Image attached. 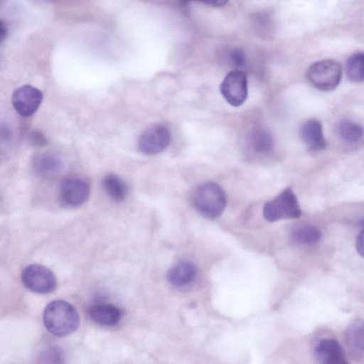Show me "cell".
I'll return each instance as SVG.
<instances>
[{"label":"cell","mask_w":364,"mask_h":364,"mask_svg":"<svg viewBox=\"0 0 364 364\" xmlns=\"http://www.w3.org/2000/svg\"><path fill=\"white\" fill-rule=\"evenodd\" d=\"M220 90L230 105L233 107L242 105L247 97L246 75L241 70L230 72L222 82Z\"/></svg>","instance_id":"obj_7"},{"label":"cell","mask_w":364,"mask_h":364,"mask_svg":"<svg viewBox=\"0 0 364 364\" xmlns=\"http://www.w3.org/2000/svg\"><path fill=\"white\" fill-rule=\"evenodd\" d=\"M301 136L308 148L313 151L323 150L326 146L322 126L316 119H309L302 125Z\"/></svg>","instance_id":"obj_13"},{"label":"cell","mask_w":364,"mask_h":364,"mask_svg":"<svg viewBox=\"0 0 364 364\" xmlns=\"http://www.w3.org/2000/svg\"><path fill=\"white\" fill-rule=\"evenodd\" d=\"M228 57L230 63L235 67L242 66L245 63V52L240 48H235L231 50Z\"/></svg>","instance_id":"obj_21"},{"label":"cell","mask_w":364,"mask_h":364,"mask_svg":"<svg viewBox=\"0 0 364 364\" xmlns=\"http://www.w3.org/2000/svg\"><path fill=\"white\" fill-rule=\"evenodd\" d=\"M183 1H190V0H183Z\"/></svg>","instance_id":"obj_26"},{"label":"cell","mask_w":364,"mask_h":364,"mask_svg":"<svg viewBox=\"0 0 364 364\" xmlns=\"http://www.w3.org/2000/svg\"><path fill=\"white\" fill-rule=\"evenodd\" d=\"M43 323L47 331L57 337L73 333L78 327L80 318L75 308L63 300H54L44 309Z\"/></svg>","instance_id":"obj_1"},{"label":"cell","mask_w":364,"mask_h":364,"mask_svg":"<svg viewBox=\"0 0 364 364\" xmlns=\"http://www.w3.org/2000/svg\"><path fill=\"white\" fill-rule=\"evenodd\" d=\"M122 315L120 309L110 304H95L88 309V316L91 321L103 326L117 325L122 319Z\"/></svg>","instance_id":"obj_11"},{"label":"cell","mask_w":364,"mask_h":364,"mask_svg":"<svg viewBox=\"0 0 364 364\" xmlns=\"http://www.w3.org/2000/svg\"><path fill=\"white\" fill-rule=\"evenodd\" d=\"M90 192V184L85 179L77 176L68 177L60 183L59 200L64 206L79 207L86 202Z\"/></svg>","instance_id":"obj_6"},{"label":"cell","mask_w":364,"mask_h":364,"mask_svg":"<svg viewBox=\"0 0 364 364\" xmlns=\"http://www.w3.org/2000/svg\"><path fill=\"white\" fill-rule=\"evenodd\" d=\"M336 132L342 140L350 144L358 142L364 134L362 126L348 119L338 122Z\"/></svg>","instance_id":"obj_16"},{"label":"cell","mask_w":364,"mask_h":364,"mask_svg":"<svg viewBox=\"0 0 364 364\" xmlns=\"http://www.w3.org/2000/svg\"><path fill=\"white\" fill-rule=\"evenodd\" d=\"M8 33V30L6 25L4 23V22L1 21V26H0V41L1 43H2L5 38H6Z\"/></svg>","instance_id":"obj_25"},{"label":"cell","mask_w":364,"mask_h":364,"mask_svg":"<svg viewBox=\"0 0 364 364\" xmlns=\"http://www.w3.org/2000/svg\"><path fill=\"white\" fill-rule=\"evenodd\" d=\"M301 214L298 200L289 188H285L275 198L265 203L263 207V215L269 222L297 218Z\"/></svg>","instance_id":"obj_4"},{"label":"cell","mask_w":364,"mask_h":364,"mask_svg":"<svg viewBox=\"0 0 364 364\" xmlns=\"http://www.w3.org/2000/svg\"><path fill=\"white\" fill-rule=\"evenodd\" d=\"M21 278L26 288L39 294L53 291L57 284L53 272L48 267L38 264L26 266L22 271Z\"/></svg>","instance_id":"obj_5"},{"label":"cell","mask_w":364,"mask_h":364,"mask_svg":"<svg viewBox=\"0 0 364 364\" xmlns=\"http://www.w3.org/2000/svg\"><path fill=\"white\" fill-rule=\"evenodd\" d=\"M346 338L355 351L364 354V318L353 322L347 330Z\"/></svg>","instance_id":"obj_18"},{"label":"cell","mask_w":364,"mask_h":364,"mask_svg":"<svg viewBox=\"0 0 364 364\" xmlns=\"http://www.w3.org/2000/svg\"><path fill=\"white\" fill-rule=\"evenodd\" d=\"M196 267L188 261H181L171 267L167 272L168 282L174 287H183L192 282L196 276Z\"/></svg>","instance_id":"obj_14"},{"label":"cell","mask_w":364,"mask_h":364,"mask_svg":"<svg viewBox=\"0 0 364 364\" xmlns=\"http://www.w3.org/2000/svg\"><path fill=\"white\" fill-rule=\"evenodd\" d=\"M102 187L107 196L117 202L123 200L128 194L126 183L114 174H108L104 177Z\"/></svg>","instance_id":"obj_15"},{"label":"cell","mask_w":364,"mask_h":364,"mask_svg":"<svg viewBox=\"0 0 364 364\" xmlns=\"http://www.w3.org/2000/svg\"><path fill=\"white\" fill-rule=\"evenodd\" d=\"M171 141L168 129L161 124L145 129L138 139L139 150L146 155H154L164 150Z\"/></svg>","instance_id":"obj_8"},{"label":"cell","mask_w":364,"mask_h":364,"mask_svg":"<svg viewBox=\"0 0 364 364\" xmlns=\"http://www.w3.org/2000/svg\"><path fill=\"white\" fill-rule=\"evenodd\" d=\"M346 72L348 78L353 82L364 80V53H357L346 61Z\"/></svg>","instance_id":"obj_20"},{"label":"cell","mask_w":364,"mask_h":364,"mask_svg":"<svg viewBox=\"0 0 364 364\" xmlns=\"http://www.w3.org/2000/svg\"><path fill=\"white\" fill-rule=\"evenodd\" d=\"M193 203L198 212L208 219L219 217L226 205V196L217 183L207 182L200 185L194 191Z\"/></svg>","instance_id":"obj_2"},{"label":"cell","mask_w":364,"mask_h":364,"mask_svg":"<svg viewBox=\"0 0 364 364\" xmlns=\"http://www.w3.org/2000/svg\"><path fill=\"white\" fill-rule=\"evenodd\" d=\"M42 100V92L28 85L17 88L11 97L13 107L23 117H30L35 113Z\"/></svg>","instance_id":"obj_9"},{"label":"cell","mask_w":364,"mask_h":364,"mask_svg":"<svg viewBox=\"0 0 364 364\" xmlns=\"http://www.w3.org/2000/svg\"><path fill=\"white\" fill-rule=\"evenodd\" d=\"M204 4L214 6V7H220L225 5L228 0H200Z\"/></svg>","instance_id":"obj_24"},{"label":"cell","mask_w":364,"mask_h":364,"mask_svg":"<svg viewBox=\"0 0 364 364\" xmlns=\"http://www.w3.org/2000/svg\"><path fill=\"white\" fill-rule=\"evenodd\" d=\"M292 240L300 245H314L319 241L321 233L314 226L299 225L296 226L291 232Z\"/></svg>","instance_id":"obj_17"},{"label":"cell","mask_w":364,"mask_h":364,"mask_svg":"<svg viewBox=\"0 0 364 364\" xmlns=\"http://www.w3.org/2000/svg\"><path fill=\"white\" fill-rule=\"evenodd\" d=\"M253 149L260 154L270 152L274 147V138L272 133L267 129H256L251 138Z\"/></svg>","instance_id":"obj_19"},{"label":"cell","mask_w":364,"mask_h":364,"mask_svg":"<svg viewBox=\"0 0 364 364\" xmlns=\"http://www.w3.org/2000/svg\"><path fill=\"white\" fill-rule=\"evenodd\" d=\"M314 356L320 363L343 364L346 360L345 351L340 343L333 338H323L314 347Z\"/></svg>","instance_id":"obj_10"},{"label":"cell","mask_w":364,"mask_h":364,"mask_svg":"<svg viewBox=\"0 0 364 364\" xmlns=\"http://www.w3.org/2000/svg\"><path fill=\"white\" fill-rule=\"evenodd\" d=\"M32 164L34 171L43 177L54 176L58 174L63 167L61 159L55 154L50 152L36 155Z\"/></svg>","instance_id":"obj_12"},{"label":"cell","mask_w":364,"mask_h":364,"mask_svg":"<svg viewBox=\"0 0 364 364\" xmlns=\"http://www.w3.org/2000/svg\"><path fill=\"white\" fill-rule=\"evenodd\" d=\"M30 144L35 147H41L46 144V137L38 131H33L28 136Z\"/></svg>","instance_id":"obj_22"},{"label":"cell","mask_w":364,"mask_h":364,"mask_svg":"<svg viewBox=\"0 0 364 364\" xmlns=\"http://www.w3.org/2000/svg\"><path fill=\"white\" fill-rule=\"evenodd\" d=\"M342 77L341 64L334 60L317 61L309 66L306 79L317 90L330 92L337 87Z\"/></svg>","instance_id":"obj_3"},{"label":"cell","mask_w":364,"mask_h":364,"mask_svg":"<svg viewBox=\"0 0 364 364\" xmlns=\"http://www.w3.org/2000/svg\"><path fill=\"white\" fill-rule=\"evenodd\" d=\"M355 245L358 252L364 257V228L358 235Z\"/></svg>","instance_id":"obj_23"}]
</instances>
